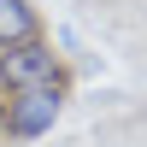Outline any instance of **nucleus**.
I'll return each mask as SVG.
<instances>
[{"mask_svg":"<svg viewBox=\"0 0 147 147\" xmlns=\"http://www.w3.org/2000/svg\"><path fill=\"white\" fill-rule=\"evenodd\" d=\"M0 147H6V141H0Z\"/></svg>","mask_w":147,"mask_h":147,"instance_id":"nucleus-5","label":"nucleus"},{"mask_svg":"<svg viewBox=\"0 0 147 147\" xmlns=\"http://www.w3.org/2000/svg\"><path fill=\"white\" fill-rule=\"evenodd\" d=\"M0 141H6V94H0Z\"/></svg>","mask_w":147,"mask_h":147,"instance_id":"nucleus-4","label":"nucleus"},{"mask_svg":"<svg viewBox=\"0 0 147 147\" xmlns=\"http://www.w3.org/2000/svg\"><path fill=\"white\" fill-rule=\"evenodd\" d=\"M41 12L35 0H0V53L6 47H24V41H41Z\"/></svg>","mask_w":147,"mask_h":147,"instance_id":"nucleus-3","label":"nucleus"},{"mask_svg":"<svg viewBox=\"0 0 147 147\" xmlns=\"http://www.w3.org/2000/svg\"><path fill=\"white\" fill-rule=\"evenodd\" d=\"M18 88H71V59L47 35L0 53V94H18Z\"/></svg>","mask_w":147,"mask_h":147,"instance_id":"nucleus-1","label":"nucleus"},{"mask_svg":"<svg viewBox=\"0 0 147 147\" xmlns=\"http://www.w3.org/2000/svg\"><path fill=\"white\" fill-rule=\"evenodd\" d=\"M71 88H18L6 94V141H41L65 118Z\"/></svg>","mask_w":147,"mask_h":147,"instance_id":"nucleus-2","label":"nucleus"}]
</instances>
